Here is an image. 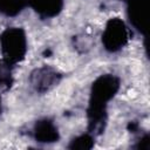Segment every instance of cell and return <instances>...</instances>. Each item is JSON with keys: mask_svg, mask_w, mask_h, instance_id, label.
Here are the masks:
<instances>
[{"mask_svg": "<svg viewBox=\"0 0 150 150\" xmlns=\"http://www.w3.org/2000/svg\"><path fill=\"white\" fill-rule=\"evenodd\" d=\"M118 89L117 80L111 75H104L100 77L93 86V111H102L107 102L115 95ZM94 112V114H95Z\"/></svg>", "mask_w": 150, "mask_h": 150, "instance_id": "1", "label": "cell"}, {"mask_svg": "<svg viewBox=\"0 0 150 150\" xmlns=\"http://www.w3.org/2000/svg\"><path fill=\"white\" fill-rule=\"evenodd\" d=\"M1 49L8 61H19L26 52V39L20 29H8L1 38Z\"/></svg>", "mask_w": 150, "mask_h": 150, "instance_id": "2", "label": "cell"}, {"mask_svg": "<svg viewBox=\"0 0 150 150\" xmlns=\"http://www.w3.org/2000/svg\"><path fill=\"white\" fill-rule=\"evenodd\" d=\"M128 40V30L123 21L118 19H112L105 27L103 33V43L105 48L110 52L120 50Z\"/></svg>", "mask_w": 150, "mask_h": 150, "instance_id": "3", "label": "cell"}, {"mask_svg": "<svg viewBox=\"0 0 150 150\" xmlns=\"http://www.w3.org/2000/svg\"><path fill=\"white\" fill-rule=\"evenodd\" d=\"M149 0H129L128 16L135 29L143 32L146 26Z\"/></svg>", "mask_w": 150, "mask_h": 150, "instance_id": "4", "label": "cell"}, {"mask_svg": "<svg viewBox=\"0 0 150 150\" xmlns=\"http://www.w3.org/2000/svg\"><path fill=\"white\" fill-rule=\"evenodd\" d=\"M29 5L36 13L42 16H55L62 8L63 0H27Z\"/></svg>", "mask_w": 150, "mask_h": 150, "instance_id": "5", "label": "cell"}, {"mask_svg": "<svg viewBox=\"0 0 150 150\" xmlns=\"http://www.w3.org/2000/svg\"><path fill=\"white\" fill-rule=\"evenodd\" d=\"M27 5V0H0V14L13 16L19 14Z\"/></svg>", "mask_w": 150, "mask_h": 150, "instance_id": "6", "label": "cell"}, {"mask_svg": "<svg viewBox=\"0 0 150 150\" xmlns=\"http://www.w3.org/2000/svg\"><path fill=\"white\" fill-rule=\"evenodd\" d=\"M38 137L41 139L40 142H53L55 138H57L55 127L48 121L39 123V125H36V138Z\"/></svg>", "mask_w": 150, "mask_h": 150, "instance_id": "7", "label": "cell"}]
</instances>
